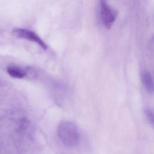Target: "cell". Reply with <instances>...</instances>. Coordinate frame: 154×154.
I'll list each match as a JSON object with an SVG mask.
<instances>
[{"label": "cell", "mask_w": 154, "mask_h": 154, "mask_svg": "<svg viewBox=\"0 0 154 154\" xmlns=\"http://www.w3.org/2000/svg\"><path fill=\"white\" fill-rule=\"evenodd\" d=\"M14 37L19 39H23L30 41L36 42L44 50L48 48L47 44L34 32L25 29L15 28L12 32Z\"/></svg>", "instance_id": "cell-3"}, {"label": "cell", "mask_w": 154, "mask_h": 154, "mask_svg": "<svg viewBox=\"0 0 154 154\" xmlns=\"http://www.w3.org/2000/svg\"><path fill=\"white\" fill-rule=\"evenodd\" d=\"M146 118L154 128V112L149 108H146L144 111Z\"/></svg>", "instance_id": "cell-6"}, {"label": "cell", "mask_w": 154, "mask_h": 154, "mask_svg": "<svg viewBox=\"0 0 154 154\" xmlns=\"http://www.w3.org/2000/svg\"><path fill=\"white\" fill-rule=\"evenodd\" d=\"M8 74L14 78H23L26 75V72L20 67L14 65H11L7 68Z\"/></svg>", "instance_id": "cell-5"}, {"label": "cell", "mask_w": 154, "mask_h": 154, "mask_svg": "<svg viewBox=\"0 0 154 154\" xmlns=\"http://www.w3.org/2000/svg\"><path fill=\"white\" fill-rule=\"evenodd\" d=\"M142 83L146 90L150 94L154 93V82L152 76L148 71H144L141 73Z\"/></svg>", "instance_id": "cell-4"}, {"label": "cell", "mask_w": 154, "mask_h": 154, "mask_svg": "<svg viewBox=\"0 0 154 154\" xmlns=\"http://www.w3.org/2000/svg\"><path fill=\"white\" fill-rule=\"evenodd\" d=\"M60 140L67 147L75 146L79 141V134L76 125L70 121L61 122L58 128Z\"/></svg>", "instance_id": "cell-1"}, {"label": "cell", "mask_w": 154, "mask_h": 154, "mask_svg": "<svg viewBox=\"0 0 154 154\" xmlns=\"http://www.w3.org/2000/svg\"><path fill=\"white\" fill-rule=\"evenodd\" d=\"M100 14L103 25L106 29H110L116 19L118 13L106 0H100Z\"/></svg>", "instance_id": "cell-2"}]
</instances>
